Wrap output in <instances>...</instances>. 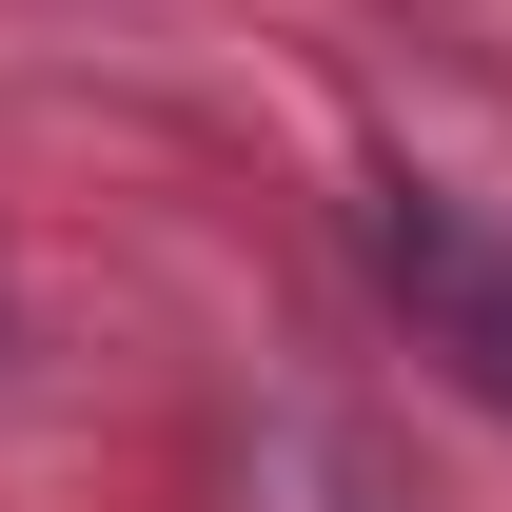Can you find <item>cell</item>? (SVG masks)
Instances as JSON below:
<instances>
[{
	"mask_svg": "<svg viewBox=\"0 0 512 512\" xmlns=\"http://www.w3.org/2000/svg\"><path fill=\"white\" fill-rule=\"evenodd\" d=\"M375 256H394V296L434 316V355H453V375H473V394H493V414H512V256L473 237L453 197H414V178H394V217H375Z\"/></svg>",
	"mask_w": 512,
	"mask_h": 512,
	"instance_id": "6da1fadb",
	"label": "cell"
}]
</instances>
